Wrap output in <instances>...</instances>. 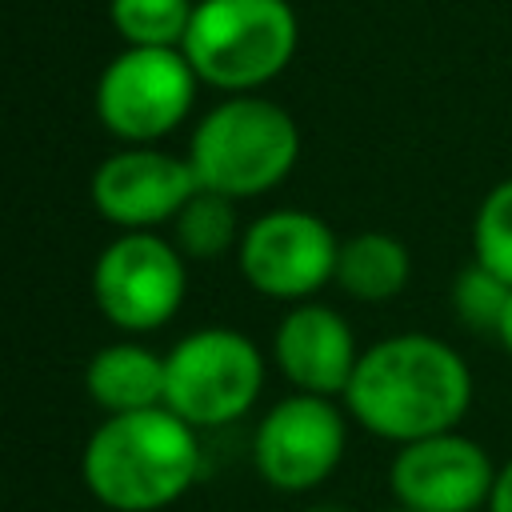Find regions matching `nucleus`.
<instances>
[{
    "label": "nucleus",
    "mask_w": 512,
    "mask_h": 512,
    "mask_svg": "<svg viewBox=\"0 0 512 512\" xmlns=\"http://www.w3.org/2000/svg\"><path fill=\"white\" fill-rule=\"evenodd\" d=\"M348 416L380 440L412 444L452 432L472 408L464 356L428 332H396L360 352L344 388Z\"/></svg>",
    "instance_id": "f257e3e1"
},
{
    "label": "nucleus",
    "mask_w": 512,
    "mask_h": 512,
    "mask_svg": "<svg viewBox=\"0 0 512 512\" xmlns=\"http://www.w3.org/2000/svg\"><path fill=\"white\" fill-rule=\"evenodd\" d=\"M80 476L84 488L112 512L168 508L200 476L196 428L164 404L108 416L84 444Z\"/></svg>",
    "instance_id": "f03ea898"
},
{
    "label": "nucleus",
    "mask_w": 512,
    "mask_h": 512,
    "mask_svg": "<svg viewBox=\"0 0 512 512\" xmlns=\"http://www.w3.org/2000/svg\"><path fill=\"white\" fill-rule=\"evenodd\" d=\"M300 156L296 120L264 96H232L216 104L192 132L188 164L196 184L228 200H248L276 188Z\"/></svg>",
    "instance_id": "7ed1b4c3"
},
{
    "label": "nucleus",
    "mask_w": 512,
    "mask_h": 512,
    "mask_svg": "<svg viewBox=\"0 0 512 512\" xmlns=\"http://www.w3.org/2000/svg\"><path fill=\"white\" fill-rule=\"evenodd\" d=\"M296 40L288 0H196L180 52L204 84L252 92L292 64Z\"/></svg>",
    "instance_id": "20e7f679"
},
{
    "label": "nucleus",
    "mask_w": 512,
    "mask_h": 512,
    "mask_svg": "<svg viewBox=\"0 0 512 512\" xmlns=\"http://www.w3.org/2000/svg\"><path fill=\"white\" fill-rule=\"evenodd\" d=\"M264 388L260 348L232 328H200L164 356V408L192 428L240 420Z\"/></svg>",
    "instance_id": "39448f33"
},
{
    "label": "nucleus",
    "mask_w": 512,
    "mask_h": 512,
    "mask_svg": "<svg viewBox=\"0 0 512 512\" xmlns=\"http://www.w3.org/2000/svg\"><path fill=\"white\" fill-rule=\"evenodd\" d=\"M196 80L180 48H124L96 80V116L128 144H152L184 124Z\"/></svg>",
    "instance_id": "423d86ee"
},
{
    "label": "nucleus",
    "mask_w": 512,
    "mask_h": 512,
    "mask_svg": "<svg viewBox=\"0 0 512 512\" xmlns=\"http://www.w3.org/2000/svg\"><path fill=\"white\" fill-rule=\"evenodd\" d=\"M188 272L176 244L156 232L116 236L92 268L96 308L124 332H152L168 324L184 304Z\"/></svg>",
    "instance_id": "0eeeda50"
},
{
    "label": "nucleus",
    "mask_w": 512,
    "mask_h": 512,
    "mask_svg": "<svg viewBox=\"0 0 512 512\" xmlns=\"http://www.w3.org/2000/svg\"><path fill=\"white\" fill-rule=\"evenodd\" d=\"M340 240L332 228L304 208L264 212L240 236V272L244 280L272 300L304 304L336 276Z\"/></svg>",
    "instance_id": "6e6552de"
},
{
    "label": "nucleus",
    "mask_w": 512,
    "mask_h": 512,
    "mask_svg": "<svg viewBox=\"0 0 512 512\" xmlns=\"http://www.w3.org/2000/svg\"><path fill=\"white\" fill-rule=\"evenodd\" d=\"M348 444L344 412L328 396L296 392L268 408L256 428V472L276 492H312L324 484Z\"/></svg>",
    "instance_id": "1a4fd4ad"
},
{
    "label": "nucleus",
    "mask_w": 512,
    "mask_h": 512,
    "mask_svg": "<svg viewBox=\"0 0 512 512\" xmlns=\"http://www.w3.org/2000/svg\"><path fill=\"white\" fill-rule=\"evenodd\" d=\"M492 484V456L456 428L400 444L388 468V488L408 512H480L488 508Z\"/></svg>",
    "instance_id": "9d476101"
},
{
    "label": "nucleus",
    "mask_w": 512,
    "mask_h": 512,
    "mask_svg": "<svg viewBox=\"0 0 512 512\" xmlns=\"http://www.w3.org/2000/svg\"><path fill=\"white\" fill-rule=\"evenodd\" d=\"M200 192L188 160L156 152V148H124L112 152L92 176V204L104 220L124 232H152L160 220H176V212Z\"/></svg>",
    "instance_id": "9b49d317"
},
{
    "label": "nucleus",
    "mask_w": 512,
    "mask_h": 512,
    "mask_svg": "<svg viewBox=\"0 0 512 512\" xmlns=\"http://www.w3.org/2000/svg\"><path fill=\"white\" fill-rule=\"evenodd\" d=\"M272 356H276V368L288 376V384H296V392L332 400V396H344L356 372L360 348L348 320L336 308L304 300L276 324Z\"/></svg>",
    "instance_id": "f8f14e48"
},
{
    "label": "nucleus",
    "mask_w": 512,
    "mask_h": 512,
    "mask_svg": "<svg viewBox=\"0 0 512 512\" xmlns=\"http://www.w3.org/2000/svg\"><path fill=\"white\" fill-rule=\"evenodd\" d=\"M88 396L108 412H144L164 404V356L144 344H108L84 368Z\"/></svg>",
    "instance_id": "ddd939ff"
},
{
    "label": "nucleus",
    "mask_w": 512,
    "mask_h": 512,
    "mask_svg": "<svg viewBox=\"0 0 512 512\" xmlns=\"http://www.w3.org/2000/svg\"><path fill=\"white\" fill-rule=\"evenodd\" d=\"M408 276H412V256H408L404 240H396L392 232H356V236L340 240L332 280L352 300L384 304L408 288Z\"/></svg>",
    "instance_id": "4468645a"
},
{
    "label": "nucleus",
    "mask_w": 512,
    "mask_h": 512,
    "mask_svg": "<svg viewBox=\"0 0 512 512\" xmlns=\"http://www.w3.org/2000/svg\"><path fill=\"white\" fill-rule=\"evenodd\" d=\"M192 0H108L112 28L128 48H180Z\"/></svg>",
    "instance_id": "2eb2a0df"
},
{
    "label": "nucleus",
    "mask_w": 512,
    "mask_h": 512,
    "mask_svg": "<svg viewBox=\"0 0 512 512\" xmlns=\"http://www.w3.org/2000/svg\"><path fill=\"white\" fill-rule=\"evenodd\" d=\"M176 248L188 260H216L236 240V208L228 196L200 188L180 212H176Z\"/></svg>",
    "instance_id": "dca6fc26"
},
{
    "label": "nucleus",
    "mask_w": 512,
    "mask_h": 512,
    "mask_svg": "<svg viewBox=\"0 0 512 512\" xmlns=\"http://www.w3.org/2000/svg\"><path fill=\"white\" fill-rule=\"evenodd\" d=\"M472 260L512 284V176L492 184L472 220Z\"/></svg>",
    "instance_id": "f3484780"
},
{
    "label": "nucleus",
    "mask_w": 512,
    "mask_h": 512,
    "mask_svg": "<svg viewBox=\"0 0 512 512\" xmlns=\"http://www.w3.org/2000/svg\"><path fill=\"white\" fill-rule=\"evenodd\" d=\"M508 292L512 284H504L496 272H488L484 264H468L456 272L452 280V312L464 328L472 332H488L496 336V324L504 316V304H508Z\"/></svg>",
    "instance_id": "a211bd4d"
},
{
    "label": "nucleus",
    "mask_w": 512,
    "mask_h": 512,
    "mask_svg": "<svg viewBox=\"0 0 512 512\" xmlns=\"http://www.w3.org/2000/svg\"><path fill=\"white\" fill-rule=\"evenodd\" d=\"M484 512H512V460H504L496 468V484H492V496H488Z\"/></svg>",
    "instance_id": "6ab92c4d"
},
{
    "label": "nucleus",
    "mask_w": 512,
    "mask_h": 512,
    "mask_svg": "<svg viewBox=\"0 0 512 512\" xmlns=\"http://www.w3.org/2000/svg\"><path fill=\"white\" fill-rule=\"evenodd\" d=\"M496 340L504 344V352L512 356V292H508V304H504V316L496 324Z\"/></svg>",
    "instance_id": "aec40b11"
},
{
    "label": "nucleus",
    "mask_w": 512,
    "mask_h": 512,
    "mask_svg": "<svg viewBox=\"0 0 512 512\" xmlns=\"http://www.w3.org/2000/svg\"><path fill=\"white\" fill-rule=\"evenodd\" d=\"M308 512H344V508H336V504H320V508H308Z\"/></svg>",
    "instance_id": "412c9836"
},
{
    "label": "nucleus",
    "mask_w": 512,
    "mask_h": 512,
    "mask_svg": "<svg viewBox=\"0 0 512 512\" xmlns=\"http://www.w3.org/2000/svg\"><path fill=\"white\" fill-rule=\"evenodd\" d=\"M388 512H408V508H400V504H396V508H388Z\"/></svg>",
    "instance_id": "4be33fe9"
}]
</instances>
